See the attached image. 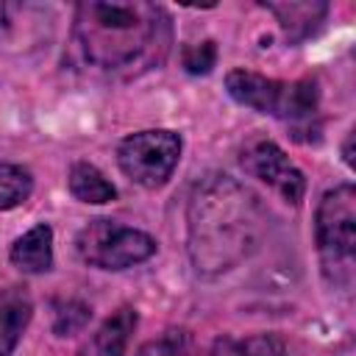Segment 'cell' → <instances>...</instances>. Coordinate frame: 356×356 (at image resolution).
I'll return each instance as SVG.
<instances>
[{
    "instance_id": "6da1fadb",
    "label": "cell",
    "mask_w": 356,
    "mask_h": 356,
    "mask_svg": "<svg viewBox=\"0 0 356 356\" xmlns=\"http://www.w3.org/2000/svg\"><path fill=\"white\" fill-rule=\"evenodd\" d=\"M186 222L195 270L200 275H220L261 245L267 214L256 195L231 175H206L192 189Z\"/></svg>"
},
{
    "instance_id": "7a4b0ae2",
    "label": "cell",
    "mask_w": 356,
    "mask_h": 356,
    "mask_svg": "<svg viewBox=\"0 0 356 356\" xmlns=\"http://www.w3.org/2000/svg\"><path fill=\"white\" fill-rule=\"evenodd\" d=\"M75 47L97 72L136 75L164 61L170 19L153 3L89 0L75 8Z\"/></svg>"
},
{
    "instance_id": "3957f363",
    "label": "cell",
    "mask_w": 356,
    "mask_h": 356,
    "mask_svg": "<svg viewBox=\"0 0 356 356\" xmlns=\"http://www.w3.org/2000/svg\"><path fill=\"white\" fill-rule=\"evenodd\" d=\"M78 256L100 270H128L156 253V239L114 220H92L78 231Z\"/></svg>"
},
{
    "instance_id": "277c9868",
    "label": "cell",
    "mask_w": 356,
    "mask_h": 356,
    "mask_svg": "<svg viewBox=\"0 0 356 356\" xmlns=\"http://www.w3.org/2000/svg\"><path fill=\"white\" fill-rule=\"evenodd\" d=\"M181 159V136L167 128L139 131L120 142L117 164L120 170L145 189H159L170 181Z\"/></svg>"
},
{
    "instance_id": "5b68a950",
    "label": "cell",
    "mask_w": 356,
    "mask_h": 356,
    "mask_svg": "<svg viewBox=\"0 0 356 356\" xmlns=\"http://www.w3.org/2000/svg\"><path fill=\"white\" fill-rule=\"evenodd\" d=\"M314 236L325 264L350 261L356 253V189L334 186L323 195L314 214Z\"/></svg>"
},
{
    "instance_id": "8992f818",
    "label": "cell",
    "mask_w": 356,
    "mask_h": 356,
    "mask_svg": "<svg viewBox=\"0 0 356 356\" xmlns=\"http://www.w3.org/2000/svg\"><path fill=\"white\" fill-rule=\"evenodd\" d=\"M242 167L264 181L270 189H275L284 200L289 203H300L306 195V178L303 172L289 161V156L270 139H256L245 147L242 153Z\"/></svg>"
},
{
    "instance_id": "52a82bcc",
    "label": "cell",
    "mask_w": 356,
    "mask_h": 356,
    "mask_svg": "<svg viewBox=\"0 0 356 356\" xmlns=\"http://www.w3.org/2000/svg\"><path fill=\"white\" fill-rule=\"evenodd\" d=\"M225 89L236 103H242L259 114H273L281 120L286 117L289 97H292V83L259 75L253 70H231L225 75Z\"/></svg>"
},
{
    "instance_id": "ba28073f",
    "label": "cell",
    "mask_w": 356,
    "mask_h": 356,
    "mask_svg": "<svg viewBox=\"0 0 356 356\" xmlns=\"http://www.w3.org/2000/svg\"><path fill=\"white\" fill-rule=\"evenodd\" d=\"M33 314L31 292L22 284L0 289V356H11Z\"/></svg>"
},
{
    "instance_id": "9c48e42d",
    "label": "cell",
    "mask_w": 356,
    "mask_h": 356,
    "mask_svg": "<svg viewBox=\"0 0 356 356\" xmlns=\"http://www.w3.org/2000/svg\"><path fill=\"white\" fill-rule=\"evenodd\" d=\"M11 264L22 273H47L53 267V228L33 225L11 245Z\"/></svg>"
},
{
    "instance_id": "30bf717a",
    "label": "cell",
    "mask_w": 356,
    "mask_h": 356,
    "mask_svg": "<svg viewBox=\"0 0 356 356\" xmlns=\"http://www.w3.org/2000/svg\"><path fill=\"white\" fill-rule=\"evenodd\" d=\"M136 309L134 306H120L95 334L92 339V350L95 356H122L128 342H131V334L136 328Z\"/></svg>"
},
{
    "instance_id": "8fae6325",
    "label": "cell",
    "mask_w": 356,
    "mask_h": 356,
    "mask_svg": "<svg viewBox=\"0 0 356 356\" xmlns=\"http://www.w3.org/2000/svg\"><path fill=\"white\" fill-rule=\"evenodd\" d=\"M67 184H70L72 197H78L81 203H111L117 197L114 184L89 161L72 164Z\"/></svg>"
},
{
    "instance_id": "7c38bea8",
    "label": "cell",
    "mask_w": 356,
    "mask_h": 356,
    "mask_svg": "<svg viewBox=\"0 0 356 356\" xmlns=\"http://www.w3.org/2000/svg\"><path fill=\"white\" fill-rule=\"evenodd\" d=\"M267 8L281 19V25L286 28V33L292 39L309 36L320 25V19L325 17V11H328L325 3H284V6L270 3Z\"/></svg>"
},
{
    "instance_id": "4fadbf2b",
    "label": "cell",
    "mask_w": 356,
    "mask_h": 356,
    "mask_svg": "<svg viewBox=\"0 0 356 356\" xmlns=\"http://www.w3.org/2000/svg\"><path fill=\"white\" fill-rule=\"evenodd\" d=\"M33 192V178L25 167L11 164V161H0V211L17 209L19 203H25Z\"/></svg>"
},
{
    "instance_id": "5bb4252c",
    "label": "cell",
    "mask_w": 356,
    "mask_h": 356,
    "mask_svg": "<svg viewBox=\"0 0 356 356\" xmlns=\"http://www.w3.org/2000/svg\"><path fill=\"white\" fill-rule=\"evenodd\" d=\"M217 64V44L211 39L200 42V44H189L184 47V70L192 75H206L211 72V67Z\"/></svg>"
},
{
    "instance_id": "9a60e30c",
    "label": "cell",
    "mask_w": 356,
    "mask_h": 356,
    "mask_svg": "<svg viewBox=\"0 0 356 356\" xmlns=\"http://www.w3.org/2000/svg\"><path fill=\"white\" fill-rule=\"evenodd\" d=\"M136 356H189V342H186L184 334L167 331L164 337L145 342V345L136 350Z\"/></svg>"
},
{
    "instance_id": "2e32d148",
    "label": "cell",
    "mask_w": 356,
    "mask_h": 356,
    "mask_svg": "<svg viewBox=\"0 0 356 356\" xmlns=\"http://www.w3.org/2000/svg\"><path fill=\"white\" fill-rule=\"evenodd\" d=\"M231 356H286V348L273 334H256V337H248L245 342H239L231 350Z\"/></svg>"
},
{
    "instance_id": "e0dca14e",
    "label": "cell",
    "mask_w": 356,
    "mask_h": 356,
    "mask_svg": "<svg viewBox=\"0 0 356 356\" xmlns=\"http://www.w3.org/2000/svg\"><path fill=\"white\" fill-rule=\"evenodd\" d=\"M342 159H345V164H348V167H353V131H350V134H348V139H345Z\"/></svg>"
}]
</instances>
